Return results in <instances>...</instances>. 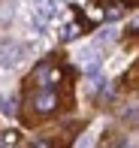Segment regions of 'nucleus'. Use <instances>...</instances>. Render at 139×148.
I'll list each match as a JSON object with an SVG mask.
<instances>
[{
    "label": "nucleus",
    "instance_id": "nucleus-1",
    "mask_svg": "<svg viewBox=\"0 0 139 148\" xmlns=\"http://www.w3.org/2000/svg\"><path fill=\"white\" fill-rule=\"evenodd\" d=\"M61 9H64V0H39L36 9H34V27L45 30V24L61 15Z\"/></svg>",
    "mask_w": 139,
    "mask_h": 148
},
{
    "label": "nucleus",
    "instance_id": "nucleus-2",
    "mask_svg": "<svg viewBox=\"0 0 139 148\" xmlns=\"http://www.w3.org/2000/svg\"><path fill=\"white\" fill-rule=\"evenodd\" d=\"M24 55H27V45L21 42H3L0 45V70H12V66H18L24 60Z\"/></svg>",
    "mask_w": 139,
    "mask_h": 148
},
{
    "label": "nucleus",
    "instance_id": "nucleus-3",
    "mask_svg": "<svg viewBox=\"0 0 139 148\" xmlns=\"http://www.w3.org/2000/svg\"><path fill=\"white\" fill-rule=\"evenodd\" d=\"M55 106H58V94L51 91V88H42L34 97V109L39 112V115H49V112H55Z\"/></svg>",
    "mask_w": 139,
    "mask_h": 148
},
{
    "label": "nucleus",
    "instance_id": "nucleus-4",
    "mask_svg": "<svg viewBox=\"0 0 139 148\" xmlns=\"http://www.w3.org/2000/svg\"><path fill=\"white\" fill-rule=\"evenodd\" d=\"M79 66H82L85 73H97V66H100L97 49H85V51H79Z\"/></svg>",
    "mask_w": 139,
    "mask_h": 148
},
{
    "label": "nucleus",
    "instance_id": "nucleus-5",
    "mask_svg": "<svg viewBox=\"0 0 139 148\" xmlns=\"http://www.w3.org/2000/svg\"><path fill=\"white\" fill-rule=\"evenodd\" d=\"M94 139H97V133H94V130L82 133V136L76 139V148H94Z\"/></svg>",
    "mask_w": 139,
    "mask_h": 148
},
{
    "label": "nucleus",
    "instance_id": "nucleus-6",
    "mask_svg": "<svg viewBox=\"0 0 139 148\" xmlns=\"http://www.w3.org/2000/svg\"><path fill=\"white\" fill-rule=\"evenodd\" d=\"M61 36H64V39H76V36H79V24H67V30H64Z\"/></svg>",
    "mask_w": 139,
    "mask_h": 148
},
{
    "label": "nucleus",
    "instance_id": "nucleus-7",
    "mask_svg": "<svg viewBox=\"0 0 139 148\" xmlns=\"http://www.w3.org/2000/svg\"><path fill=\"white\" fill-rule=\"evenodd\" d=\"M0 112H3V115H15V103H12V100H3V103H0Z\"/></svg>",
    "mask_w": 139,
    "mask_h": 148
},
{
    "label": "nucleus",
    "instance_id": "nucleus-8",
    "mask_svg": "<svg viewBox=\"0 0 139 148\" xmlns=\"http://www.w3.org/2000/svg\"><path fill=\"white\" fill-rule=\"evenodd\" d=\"M12 142H15V136H12V133H6V136H0V148H3V145H12Z\"/></svg>",
    "mask_w": 139,
    "mask_h": 148
},
{
    "label": "nucleus",
    "instance_id": "nucleus-9",
    "mask_svg": "<svg viewBox=\"0 0 139 148\" xmlns=\"http://www.w3.org/2000/svg\"><path fill=\"white\" fill-rule=\"evenodd\" d=\"M30 148H51V145L45 142V139H39V142H34V145H30Z\"/></svg>",
    "mask_w": 139,
    "mask_h": 148
}]
</instances>
